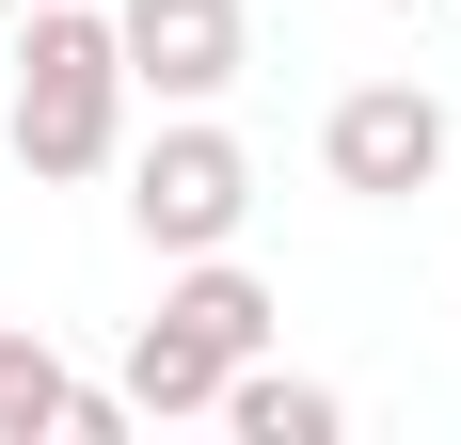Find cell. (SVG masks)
<instances>
[{
    "label": "cell",
    "instance_id": "7a4b0ae2",
    "mask_svg": "<svg viewBox=\"0 0 461 445\" xmlns=\"http://www.w3.org/2000/svg\"><path fill=\"white\" fill-rule=\"evenodd\" d=\"M239 350H271V286L239 270V239H223V255H176L159 318L128 334V413H143V430H176V413H207Z\"/></svg>",
    "mask_w": 461,
    "mask_h": 445
},
{
    "label": "cell",
    "instance_id": "277c9868",
    "mask_svg": "<svg viewBox=\"0 0 461 445\" xmlns=\"http://www.w3.org/2000/svg\"><path fill=\"white\" fill-rule=\"evenodd\" d=\"M446 95H429V80H350V95H334V112H319V176L334 191H366V207H398V191H429V176H446Z\"/></svg>",
    "mask_w": 461,
    "mask_h": 445
},
{
    "label": "cell",
    "instance_id": "ba28073f",
    "mask_svg": "<svg viewBox=\"0 0 461 445\" xmlns=\"http://www.w3.org/2000/svg\"><path fill=\"white\" fill-rule=\"evenodd\" d=\"M398 16H429V0H398Z\"/></svg>",
    "mask_w": 461,
    "mask_h": 445
},
{
    "label": "cell",
    "instance_id": "3957f363",
    "mask_svg": "<svg viewBox=\"0 0 461 445\" xmlns=\"http://www.w3.org/2000/svg\"><path fill=\"white\" fill-rule=\"evenodd\" d=\"M128 222H143L159 270H176V255H223L239 222H255V143H239L223 112H159V143L128 159Z\"/></svg>",
    "mask_w": 461,
    "mask_h": 445
},
{
    "label": "cell",
    "instance_id": "9c48e42d",
    "mask_svg": "<svg viewBox=\"0 0 461 445\" xmlns=\"http://www.w3.org/2000/svg\"><path fill=\"white\" fill-rule=\"evenodd\" d=\"M0 16H16V0H0Z\"/></svg>",
    "mask_w": 461,
    "mask_h": 445
},
{
    "label": "cell",
    "instance_id": "8992f818",
    "mask_svg": "<svg viewBox=\"0 0 461 445\" xmlns=\"http://www.w3.org/2000/svg\"><path fill=\"white\" fill-rule=\"evenodd\" d=\"M128 382H64L32 318H0V445H128Z\"/></svg>",
    "mask_w": 461,
    "mask_h": 445
},
{
    "label": "cell",
    "instance_id": "6da1fadb",
    "mask_svg": "<svg viewBox=\"0 0 461 445\" xmlns=\"http://www.w3.org/2000/svg\"><path fill=\"white\" fill-rule=\"evenodd\" d=\"M112 159H128L112 0H32V48H16V176H112Z\"/></svg>",
    "mask_w": 461,
    "mask_h": 445
},
{
    "label": "cell",
    "instance_id": "5b68a950",
    "mask_svg": "<svg viewBox=\"0 0 461 445\" xmlns=\"http://www.w3.org/2000/svg\"><path fill=\"white\" fill-rule=\"evenodd\" d=\"M112 48H128V95L207 112V95L255 64V16H239V0H112Z\"/></svg>",
    "mask_w": 461,
    "mask_h": 445
},
{
    "label": "cell",
    "instance_id": "52a82bcc",
    "mask_svg": "<svg viewBox=\"0 0 461 445\" xmlns=\"http://www.w3.org/2000/svg\"><path fill=\"white\" fill-rule=\"evenodd\" d=\"M207 413H223L239 445H334V430H350V398H334V382H303V366H255V350L223 366V398H207Z\"/></svg>",
    "mask_w": 461,
    "mask_h": 445
}]
</instances>
